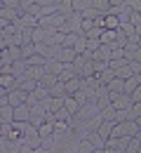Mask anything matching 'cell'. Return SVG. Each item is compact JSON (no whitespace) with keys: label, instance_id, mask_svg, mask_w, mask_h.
<instances>
[{"label":"cell","instance_id":"obj_16","mask_svg":"<svg viewBox=\"0 0 141 153\" xmlns=\"http://www.w3.org/2000/svg\"><path fill=\"white\" fill-rule=\"evenodd\" d=\"M139 149H141V139L139 137H132L129 144H127V149H125V153H137Z\"/></svg>","mask_w":141,"mask_h":153},{"label":"cell","instance_id":"obj_14","mask_svg":"<svg viewBox=\"0 0 141 153\" xmlns=\"http://www.w3.org/2000/svg\"><path fill=\"white\" fill-rule=\"evenodd\" d=\"M54 123V134H66L71 130V120H52Z\"/></svg>","mask_w":141,"mask_h":153},{"label":"cell","instance_id":"obj_12","mask_svg":"<svg viewBox=\"0 0 141 153\" xmlns=\"http://www.w3.org/2000/svg\"><path fill=\"white\" fill-rule=\"evenodd\" d=\"M33 54H38V45L35 42H24L21 45V59H31Z\"/></svg>","mask_w":141,"mask_h":153},{"label":"cell","instance_id":"obj_6","mask_svg":"<svg viewBox=\"0 0 141 153\" xmlns=\"http://www.w3.org/2000/svg\"><path fill=\"white\" fill-rule=\"evenodd\" d=\"M14 123H31V106L21 104L14 108Z\"/></svg>","mask_w":141,"mask_h":153},{"label":"cell","instance_id":"obj_13","mask_svg":"<svg viewBox=\"0 0 141 153\" xmlns=\"http://www.w3.org/2000/svg\"><path fill=\"white\" fill-rule=\"evenodd\" d=\"M92 7H94L99 14H108V12H111V0H92Z\"/></svg>","mask_w":141,"mask_h":153},{"label":"cell","instance_id":"obj_3","mask_svg":"<svg viewBox=\"0 0 141 153\" xmlns=\"http://www.w3.org/2000/svg\"><path fill=\"white\" fill-rule=\"evenodd\" d=\"M28 97H31L28 92H24V90L17 87V90H12V92L7 94V104H10L12 108H17V106H21V104H28Z\"/></svg>","mask_w":141,"mask_h":153},{"label":"cell","instance_id":"obj_17","mask_svg":"<svg viewBox=\"0 0 141 153\" xmlns=\"http://www.w3.org/2000/svg\"><path fill=\"white\" fill-rule=\"evenodd\" d=\"M141 115V101H137V104H132V108H129V120H137Z\"/></svg>","mask_w":141,"mask_h":153},{"label":"cell","instance_id":"obj_9","mask_svg":"<svg viewBox=\"0 0 141 153\" xmlns=\"http://www.w3.org/2000/svg\"><path fill=\"white\" fill-rule=\"evenodd\" d=\"M106 90H108V94H122V92H125V80H122V78H113V80L106 85Z\"/></svg>","mask_w":141,"mask_h":153},{"label":"cell","instance_id":"obj_2","mask_svg":"<svg viewBox=\"0 0 141 153\" xmlns=\"http://www.w3.org/2000/svg\"><path fill=\"white\" fill-rule=\"evenodd\" d=\"M0 87H5L7 92L17 90V87H19V76H17L14 71H2V73H0Z\"/></svg>","mask_w":141,"mask_h":153},{"label":"cell","instance_id":"obj_19","mask_svg":"<svg viewBox=\"0 0 141 153\" xmlns=\"http://www.w3.org/2000/svg\"><path fill=\"white\" fill-rule=\"evenodd\" d=\"M132 104H137V101H141V85H137V90H134V92H132Z\"/></svg>","mask_w":141,"mask_h":153},{"label":"cell","instance_id":"obj_5","mask_svg":"<svg viewBox=\"0 0 141 153\" xmlns=\"http://www.w3.org/2000/svg\"><path fill=\"white\" fill-rule=\"evenodd\" d=\"M35 130H38V137H40L42 141H47L49 137H54V123L52 120H42Z\"/></svg>","mask_w":141,"mask_h":153},{"label":"cell","instance_id":"obj_23","mask_svg":"<svg viewBox=\"0 0 141 153\" xmlns=\"http://www.w3.org/2000/svg\"><path fill=\"white\" fill-rule=\"evenodd\" d=\"M0 12H2V5H0Z\"/></svg>","mask_w":141,"mask_h":153},{"label":"cell","instance_id":"obj_11","mask_svg":"<svg viewBox=\"0 0 141 153\" xmlns=\"http://www.w3.org/2000/svg\"><path fill=\"white\" fill-rule=\"evenodd\" d=\"M137 85H141V73H134L132 78L125 80V94H132L137 90Z\"/></svg>","mask_w":141,"mask_h":153},{"label":"cell","instance_id":"obj_7","mask_svg":"<svg viewBox=\"0 0 141 153\" xmlns=\"http://www.w3.org/2000/svg\"><path fill=\"white\" fill-rule=\"evenodd\" d=\"M63 108H66L71 115H78L80 108H82V104L78 101V99H73V97H63Z\"/></svg>","mask_w":141,"mask_h":153},{"label":"cell","instance_id":"obj_15","mask_svg":"<svg viewBox=\"0 0 141 153\" xmlns=\"http://www.w3.org/2000/svg\"><path fill=\"white\" fill-rule=\"evenodd\" d=\"M71 5H73V12H85L92 7V0H71Z\"/></svg>","mask_w":141,"mask_h":153},{"label":"cell","instance_id":"obj_18","mask_svg":"<svg viewBox=\"0 0 141 153\" xmlns=\"http://www.w3.org/2000/svg\"><path fill=\"white\" fill-rule=\"evenodd\" d=\"M0 5H2V7H19V10H21L19 0H0Z\"/></svg>","mask_w":141,"mask_h":153},{"label":"cell","instance_id":"obj_20","mask_svg":"<svg viewBox=\"0 0 141 153\" xmlns=\"http://www.w3.org/2000/svg\"><path fill=\"white\" fill-rule=\"evenodd\" d=\"M134 33H137V38H141V24H137V26H134Z\"/></svg>","mask_w":141,"mask_h":153},{"label":"cell","instance_id":"obj_8","mask_svg":"<svg viewBox=\"0 0 141 153\" xmlns=\"http://www.w3.org/2000/svg\"><path fill=\"white\" fill-rule=\"evenodd\" d=\"M21 14H24V10H19V7H2V12H0V17L7 21H14L17 24V19H19Z\"/></svg>","mask_w":141,"mask_h":153},{"label":"cell","instance_id":"obj_10","mask_svg":"<svg viewBox=\"0 0 141 153\" xmlns=\"http://www.w3.org/2000/svg\"><path fill=\"white\" fill-rule=\"evenodd\" d=\"M0 123H14V108L10 106V104H2L0 106Z\"/></svg>","mask_w":141,"mask_h":153},{"label":"cell","instance_id":"obj_4","mask_svg":"<svg viewBox=\"0 0 141 153\" xmlns=\"http://www.w3.org/2000/svg\"><path fill=\"white\" fill-rule=\"evenodd\" d=\"M17 26H19V28H38V26H40V19L33 17V14H28V12H24L19 19H17Z\"/></svg>","mask_w":141,"mask_h":153},{"label":"cell","instance_id":"obj_24","mask_svg":"<svg viewBox=\"0 0 141 153\" xmlns=\"http://www.w3.org/2000/svg\"><path fill=\"white\" fill-rule=\"evenodd\" d=\"M137 153H141V149H139V151H137Z\"/></svg>","mask_w":141,"mask_h":153},{"label":"cell","instance_id":"obj_21","mask_svg":"<svg viewBox=\"0 0 141 153\" xmlns=\"http://www.w3.org/2000/svg\"><path fill=\"white\" fill-rule=\"evenodd\" d=\"M134 123H137V127H139V132H141V115L137 118V120H134Z\"/></svg>","mask_w":141,"mask_h":153},{"label":"cell","instance_id":"obj_1","mask_svg":"<svg viewBox=\"0 0 141 153\" xmlns=\"http://www.w3.org/2000/svg\"><path fill=\"white\" fill-rule=\"evenodd\" d=\"M108 99H111V106L115 108V111H129L132 108V97L129 94H108Z\"/></svg>","mask_w":141,"mask_h":153},{"label":"cell","instance_id":"obj_22","mask_svg":"<svg viewBox=\"0 0 141 153\" xmlns=\"http://www.w3.org/2000/svg\"><path fill=\"white\" fill-rule=\"evenodd\" d=\"M137 47H141V38H137Z\"/></svg>","mask_w":141,"mask_h":153}]
</instances>
